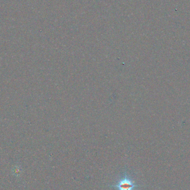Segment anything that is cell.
I'll return each mask as SVG.
<instances>
[{
    "label": "cell",
    "mask_w": 190,
    "mask_h": 190,
    "mask_svg": "<svg viewBox=\"0 0 190 190\" xmlns=\"http://www.w3.org/2000/svg\"><path fill=\"white\" fill-rule=\"evenodd\" d=\"M112 187L117 188L118 190H135L138 186L136 185L133 181L125 174L124 178L119 181L116 185L111 186Z\"/></svg>",
    "instance_id": "obj_1"
}]
</instances>
